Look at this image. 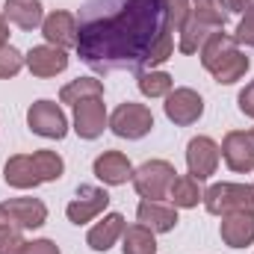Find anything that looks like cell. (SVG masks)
<instances>
[{"label": "cell", "mask_w": 254, "mask_h": 254, "mask_svg": "<svg viewBox=\"0 0 254 254\" xmlns=\"http://www.w3.org/2000/svg\"><path fill=\"white\" fill-rule=\"evenodd\" d=\"M42 36L48 39V45L54 48H77V15L54 9L45 21H42Z\"/></svg>", "instance_id": "cell-12"}, {"label": "cell", "mask_w": 254, "mask_h": 254, "mask_svg": "<svg viewBox=\"0 0 254 254\" xmlns=\"http://www.w3.org/2000/svg\"><path fill=\"white\" fill-rule=\"evenodd\" d=\"M222 243L228 249H246L254 243V213H228L219 225Z\"/></svg>", "instance_id": "cell-16"}, {"label": "cell", "mask_w": 254, "mask_h": 254, "mask_svg": "<svg viewBox=\"0 0 254 254\" xmlns=\"http://www.w3.org/2000/svg\"><path fill=\"white\" fill-rule=\"evenodd\" d=\"M3 225H12V222H9V216H6V210H3V204H0V228H3Z\"/></svg>", "instance_id": "cell-37"}, {"label": "cell", "mask_w": 254, "mask_h": 254, "mask_svg": "<svg viewBox=\"0 0 254 254\" xmlns=\"http://www.w3.org/2000/svg\"><path fill=\"white\" fill-rule=\"evenodd\" d=\"M172 86H175V80L166 71H154L151 68V71H142L139 74V92L145 98H166L172 92Z\"/></svg>", "instance_id": "cell-26"}, {"label": "cell", "mask_w": 254, "mask_h": 254, "mask_svg": "<svg viewBox=\"0 0 254 254\" xmlns=\"http://www.w3.org/2000/svg\"><path fill=\"white\" fill-rule=\"evenodd\" d=\"M122 254H157V237L145 225H130L122 234Z\"/></svg>", "instance_id": "cell-21"}, {"label": "cell", "mask_w": 254, "mask_h": 254, "mask_svg": "<svg viewBox=\"0 0 254 254\" xmlns=\"http://www.w3.org/2000/svg\"><path fill=\"white\" fill-rule=\"evenodd\" d=\"M92 172L107 187H122L127 181H133V166H130V160L122 151H104L101 157H95Z\"/></svg>", "instance_id": "cell-13"}, {"label": "cell", "mask_w": 254, "mask_h": 254, "mask_svg": "<svg viewBox=\"0 0 254 254\" xmlns=\"http://www.w3.org/2000/svg\"><path fill=\"white\" fill-rule=\"evenodd\" d=\"M86 98H104V83L95 80V77H77V80H71L68 86L60 89V101L71 104V107L86 101Z\"/></svg>", "instance_id": "cell-23"}, {"label": "cell", "mask_w": 254, "mask_h": 254, "mask_svg": "<svg viewBox=\"0 0 254 254\" xmlns=\"http://www.w3.org/2000/svg\"><path fill=\"white\" fill-rule=\"evenodd\" d=\"M222 157L231 172H254V139L246 130H231L222 139Z\"/></svg>", "instance_id": "cell-10"}, {"label": "cell", "mask_w": 254, "mask_h": 254, "mask_svg": "<svg viewBox=\"0 0 254 254\" xmlns=\"http://www.w3.org/2000/svg\"><path fill=\"white\" fill-rule=\"evenodd\" d=\"M24 254H63L54 240H33L24 246Z\"/></svg>", "instance_id": "cell-33"}, {"label": "cell", "mask_w": 254, "mask_h": 254, "mask_svg": "<svg viewBox=\"0 0 254 254\" xmlns=\"http://www.w3.org/2000/svg\"><path fill=\"white\" fill-rule=\"evenodd\" d=\"M219 157H222V148L210 136H195L187 145V166H190V175L195 181L213 178L216 166H219Z\"/></svg>", "instance_id": "cell-8"}, {"label": "cell", "mask_w": 254, "mask_h": 254, "mask_svg": "<svg viewBox=\"0 0 254 254\" xmlns=\"http://www.w3.org/2000/svg\"><path fill=\"white\" fill-rule=\"evenodd\" d=\"M3 15H6L9 24H15L21 30H36L45 21V6L39 0H6Z\"/></svg>", "instance_id": "cell-19"}, {"label": "cell", "mask_w": 254, "mask_h": 254, "mask_svg": "<svg viewBox=\"0 0 254 254\" xmlns=\"http://www.w3.org/2000/svg\"><path fill=\"white\" fill-rule=\"evenodd\" d=\"M3 181H6L9 187H15V190H36V187L42 184V178H39V172H36V163H33V157H27V154H15V157L6 160V166H3Z\"/></svg>", "instance_id": "cell-18"}, {"label": "cell", "mask_w": 254, "mask_h": 254, "mask_svg": "<svg viewBox=\"0 0 254 254\" xmlns=\"http://www.w3.org/2000/svg\"><path fill=\"white\" fill-rule=\"evenodd\" d=\"M136 219H139V225L151 228L154 234H169V231L178 228V207H175V204L145 201V198H142V204H139V210H136Z\"/></svg>", "instance_id": "cell-15"}, {"label": "cell", "mask_w": 254, "mask_h": 254, "mask_svg": "<svg viewBox=\"0 0 254 254\" xmlns=\"http://www.w3.org/2000/svg\"><path fill=\"white\" fill-rule=\"evenodd\" d=\"M175 166L169 160H148L133 172V187L145 201H163L175 184Z\"/></svg>", "instance_id": "cell-3"}, {"label": "cell", "mask_w": 254, "mask_h": 254, "mask_svg": "<svg viewBox=\"0 0 254 254\" xmlns=\"http://www.w3.org/2000/svg\"><path fill=\"white\" fill-rule=\"evenodd\" d=\"M27 240L21 237V228L15 225H3L0 228V254H24Z\"/></svg>", "instance_id": "cell-31"}, {"label": "cell", "mask_w": 254, "mask_h": 254, "mask_svg": "<svg viewBox=\"0 0 254 254\" xmlns=\"http://www.w3.org/2000/svg\"><path fill=\"white\" fill-rule=\"evenodd\" d=\"M24 63H27L33 77H57L68 68V54L63 48H54V45H39L24 57Z\"/></svg>", "instance_id": "cell-14"}, {"label": "cell", "mask_w": 254, "mask_h": 254, "mask_svg": "<svg viewBox=\"0 0 254 254\" xmlns=\"http://www.w3.org/2000/svg\"><path fill=\"white\" fill-rule=\"evenodd\" d=\"M169 198L175 207H198L204 201V192H201V181H195L192 175H184V178H175L172 190H169Z\"/></svg>", "instance_id": "cell-25"}, {"label": "cell", "mask_w": 254, "mask_h": 254, "mask_svg": "<svg viewBox=\"0 0 254 254\" xmlns=\"http://www.w3.org/2000/svg\"><path fill=\"white\" fill-rule=\"evenodd\" d=\"M163 110H166V119L172 125L187 127V125H195L204 116V98L195 89H190V86H181V89H172L166 95Z\"/></svg>", "instance_id": "cell-7"}, {"label": "cell", "mask_w": 254, "mask_h": 254, "mask_svg": "<svg viewBox=\"0 0 254 254\" xmlns=\"http://www.w3.org/2000/svg\"><path fill=\"white\" fill-rule=\"evenodd\" d=\"M30 157H33V163H36V172H39L42 184H45V181H60L65 175V163L57 151L42 148V151H36V154H30Z\"/></svg>", "instance_id": "cell-28"}, {"label": "cell", "mask_w": 254, "mask_h": 254, "mask_svg": "<svg viewBox=\"0 0 254 254\" xmlns=\"http://www.w3.org/2000/svg\"><path fill=\"white\" fill-rule=\"evenodd\" d=\"M27 127L36 136H45V139H65L68 119H65L63 107L57 101H36L27 110Z\"/></svg>", "instance_id": "cell-6"}, {"label": "cell", "mask_w": 254, "mask_h": 254, "mask_svg": "<svg viewBox=\"0 0 254 254\" xmlns=\"http://www.w3.org/2000/svg\"><path fill=\"white\" fill-rule=\"evenodd\" d=\"M254 0H228V9H231V12H246Z\"/></svg>", "instance_id": "cell-35"}, {"label": "cell", "mask_w": 254, "mask_h": 254, "mask_svg": "<svg viewBox=\"0 0 254 254\" xmlns=\"http://www.w3.org/2000/svg\"><path fill=\"white\" fill-rule=\"evenodd\" d=\"M231 51H237V39H234V36H228V33H222V30H213V33H210V39L201 45L198 57H201V65H204L207 71H213V68L222 63Z\"/></svg>", "instance_id": "cell-20"}, {"label": "cell", "mask_w": 254, "mask_h": 254, "mask_svg": "<svg viewBox=\"0 0 254 254\" xmlns=\"http://www.w3.org/2000/svg\"><path fill=\"white\" fill-rule=\"evenodd\" d=\"M104 127H110L104 98H86V101L74 104V133L80 139H98L104 133Z\"/></svg>", "instance_id": "cell-9"}, {"label": "cell", "mask_w": 254, "mask_h": 254, "mask_svg": "<svg viewBox=\"0 0 254 254\" xmlns=\"http://www.w3.org/2000/svg\"><path fill=\"white\" fill-rule=\"evenodd\" d=\"M234 39H237V45L254 48V3L243 12V21H240V27H237V33H234Z\"/></svg>", "instance_id": "cell-32"}, {"label": "cell", "mask_w": 254, "mask_h": 254, "mask_svg": "<svg viewBox=\"0 0 254 254\" xmlns=\"http://www.w3.org/2000/svg\"><path fill=\"white\" fill-rule=\"evenodd\" d=\"M210 33H213V27H207V24H201V21H195L190 15V21L184 24V30H181V54H198L201 51V45L210 39Z\"/></svg>", "instance_id": "cell-27"}, {"label": "cell", "mask_w": 254, "mask_h": 254, "mask_svg": "<svg viewBox=\"0 0 254 254\" xmlns=\"http://www.w3.org/2000/svg\"><path fill=\"white\" fill-rule=\"evenodd\" d=\"M204 207L213 216L228 213H254V187L249 184H213L204 192Z\"/></svg>", "instance_id": "cell-2"}, {"label": "cell", "mask_w": 254, "mask_h": 254, "mask_svg": "<svg viewBox=\"0 0 254 254\" xmlns=\"http://www.w3.org/2000/svg\"><path fill=\"white\" fill-rule=\"evenodd\" d=\"M249 57L237 48V51H231L222 63L216 65L210 74H213V80L216 83H222V86H231V83H237V80H243L246 77V71H249Z\"/></svg>", "instance_id": "cell-22"}, {"label": "cell", "mask_w": 254, "mask_h": 254, "mask_svg": "<svg viewBox=\"0 0 254 254\" xmlns=\"http://www.w3.org/2000/svg\"><path fill=\"white\" fill-rule=\"evenodd\" d=\"M3 210L9 216V222L21 231H36L48 222V207L39 198H9V201H3Z\"/></svg>", "instance_id": "cell-11"}, {"label": "cell", "mask_w": 254, "mask_h": 254, "mask_svg": "<svg viewBox=\"0 0 254 254\" xmlns=\"http://www.w3.org/2000/svg\"><path fill=\"white\" fill-rule=\"evenodd\" d=\"M163 6H166V15H169V27H172V33H181L184 24L190 21V15H192L190 0H163Z\"/></svg>", "instance_id": "cell-30"}, {"label": "cell", "mask_w": 254, "mask_h": 254, "mask_svg": "<svg viewBox=\"0 0 254 254\" xmlns=\"http://www.w3.org/2000/svg\"><path fill=\"white\" fill-rule=\"evenodd\" d=\"M77 54L98 74L157 68L175 54L163 0H86L77 18Z\"/></svg>", "instance_id": "cell-1"}, {"label": "cell", "mask_w": 254, "mask_h": 254, "mask_svg": "<svg viewBox=\"0 0 254 254\" xmlns=\"http://www.w3.org/2000/svg\"><path fill=\"white\" fill-rule=\"evenodd\" d=\"M228 15H231L228 0H192V18L213 30H222Z\"/></svg>", "instance_id": "cell-24"}, {"label": "cell", "mask_w": 254, "mask_h": 254, "mask_svg": "<svg viewBox=\"0 0 254 254\" xmlns=\"http://www.w3.org/2000/svg\"><path fill=\"white\" fill-rule=\"evenodd\" d=\"M125 216L122 213H107L92 231H89V237H86V243H89V249L92 252H110L119 240H122V234H125Z\"/></svg>", "instance_id": "cell-17"}, {"label": "cell", "mask_w": 254, "mask_h": 254, "mask_svg": "<svg viewBox=\"0 0 254 254\" xmlns=\"http://www.w3.org/2000/svg\"><path fill=\"white\" fill-rule=\"evenodd\" d=\"M6 39H9V21H6V15L0 12V48L6 45Z\"/></svg>", "instance_id": "cell-36"}, {"label": "cell", "mask_w": 254, "mask_h": 254, "mask_svg": "<svg viewBox=\"0 0 254 254\" xmlns=\"http://www.w3.org/2000/svg\"><path fill=\"white\" fill-rule=\"evenodd\" d=\"M24 65H27L24 63V54H21L18 48H12V45H3V48H0V80L15 77Z\"/></svg>", "instance_id": "cell-29"}, {"label": "cell", "mask_w": 254, "mask_h": 254, "mask_svg": "<svg viewBox=\"0 0 254 254\" xmlns=\"http://www.w3.org/2000/svg\"><path fill=\"white\" fill-rule=\"evenodd\" d=\"M151 127H154V116L145 104L127 101L110 116V130L119 139H142V136L151 133Z\"/></svg>", "instance_id": "cell-4"}, {"label": "cell", "mask_w": 254, "mask_h": 254, "mask_svg": "<svg viewBox=\"0 0 254 254\" xmlns=\"http://www.w3.org/2000/svg\"><path fill=\"white\" fill-rule=\"evenodd\" d=\"M110 207V192L104 187H92V184H80L77 187V195L68 201L65 207V216L71 225H86L92 222L95 216H101L104 210Z\"/></svg>", "instance_id": "cell-5"}, {"label": "cell", "mask_w": 254, "mask_h": 254, "mask_svg": "<svg viewBox=\"0 0 254 254\" xmlns=\"http://www.w3.org/2000/svg\"><path fill=\"white\" fill-rule=\"evenodd\" d=\"M237 104H240V113L243 116H249V119H254V80L240 92V98H237Z\"/></svg>", "instance_id": "cell-34"}, {"label": "cell", "mask_w": 254, "mask_h": 254, "mask_svg": "<svg viewBox=\"0 0 254 254\" xmlns=\"http://www.w3.org/2000/svg\"><path fill=\"white\" fill-rule=\"evenodd\" d=\"M252 139H254V127H252Z\"/></svg>", "instance_id": "cell-38"}]
</instances>
